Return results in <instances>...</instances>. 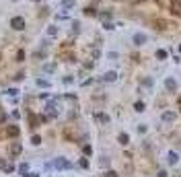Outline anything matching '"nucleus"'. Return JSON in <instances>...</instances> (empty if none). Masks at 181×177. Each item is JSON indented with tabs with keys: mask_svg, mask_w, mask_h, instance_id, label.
I'll list each match as a JSON object with an SVG mask.
<instances>
[{
	"mask_svg": "<svg viewBox=\"0 0 181 177\" xmlns=\"http://www.w3.org/2000/svg\"><path fill=\"white\" fill-rule=\"evenodd\" d=\"M33 2H39V0H33Z\"/></svg>",
	"mask_w": 181,
	"mask_h": 177,
	"instance_id": "33",
	"label": "nucleus"
},
{
	"mask_svg": "<svg viewBox=\"0 0 181 177\" xmlns=\"http://www.w3.org/2000/svg\"><path fill=\"white\" fill-rule=\"evenodd\" d=\"M154 56H157V60H167L169 54H167V49H157V54H154Z\"/></svg>",
	"mask_w": 181,
	"mask_h": 177,
	"instance_id": "14",
	"label": "nucleus"
},
{
	"mask_svg": "<svg viewBox=\"0 0 181 177\" xmlns=\"http://www.w3.org/2000/svg\"><path fill=\"white\" fill-rule=\"evenodd\" d=\"M10 150H13V154H21V153H23V146H21V142H15Z\"/></svg>",
	"mask_w": 181,
	"mask_h": 177,
	"instance_id": "13",
	"label": "nucleus"
},
{
	"mask_svg": "<svg viewBox=\"0 0 181 177\" xmlns=\"http://www.w3.org/2000/svg\"><path fill=\"white\" fill-rule=\"evenodd\" d=\"M74 6H76V0H62V8L70 10V8H74Z\"/></svg>",
	"mask_w": 181,
	"mask_h": 177,
	"instance_id": "8",
	"label": "nucleus"
},
{
	"mask_svg": "<svg viewBox=\"0 0 181 177\" xmlns=\"http://www.w3.org/2000/svg\"><path fill=\"white\" fill-rule=\"evenodd\" d=\"M6 122V115H4V113H0V124H4Z\"/></svg>",
	"mask_w": 181,
	"mask_h": 177,
	"instance_id": "30",
	"label": "nucleus"
},
{
	"mask_svg": "<svg viewBox=\"0 0 181 177\" xmlns=\"http://www.w3.org/2000/svg\"><path fill=\"white\" fill-rule=\"evenodd\" d=\"M37 87H41V88H49V87H52V83H49V80H45V78H37Z\"/></svg>",
	"mask_w": 181,
	"mask_h": 177,
	"instance_id": "11",
	"label": "nucleus"
},
{
	"mask_svg": "<svg viewBox=\"0 0 181 177\" xmlns=\"http://www.w3.org/2000/svg\"><path fill=\"white\" fill-rule=\"evenodd\" d=\"M54 167H56V169H70L72 165H70V161H68V159L60 157V159H56V161H54Z\"/></svg>",
	"mask_w": 181,
	"mask_h": 177,
	"instance_id": "4",
	"label": "nucleus"
},
{
	"mask_svg": "<svg viewBox=\"0 0 181 177\" xmlns=\"http://www.w3.org/2000/svg\"><path fill=\"white\" fill-rule=\"evenodd\" d=\"M95 118H97L99 122H103V124H107V122H109V115H107V113H97Z\"/></svg>",
	"mask_w": 181,
	"mask_h": 177,
	"instance_id": "18",
	"label": "nucleus"
},
{
	"mask_svg": "<svg viewBox=\"0 0 181 177\" xmlns=\"http://www.w3.org/2000/svg\"><path fill=\"white\" fill-rule=\"evenodd\" d=\"M103 80H105V83H115V80H118V72H115V70L105 72V74H103Z\"/></svg>",
	"mask_w": 181,
	"mask_h": 177,
	"instance_id": "6",
	"label": "nucleus"
},
{
	"mask_svg": "<svg viewBox=\"0 0 181 177\" xmlns=\"http://www.w3.org/2000/svg\"><path fill=\"white\" fill-rule=\"evenodd\" d=\"M103 29H105V31H113V29H115V25L109 23V21H105V23H103Z\"/></svg>",
	"mask_w": 181,
	"mask_h": 177,
	"instance_id": "22",
	"label": "nucleus"
},
{
	"mask_svg": "<svg viewBox=\"0 0 181 177\" xmlns=\"http://www.w3.org/2000/svg\"><path fill=\"white\" fill-rule=\"evenodd\" d=\"M83 150H84V154H91V153H93V148L88 146V144H87V146H84V148H83Z\"/></svg>",
	"mask_w": 181,
	"mask_h": 177,
	"instance_id": "27",
	"label": "nucleus"
},
{
	"mask_svg": "<svg viewBox=\"0 0 181 177\" xmlns=\"http://www.w3.org/2000/svg\"><path fill=\"white\" fill-rule=\"evenodd\" d=\"M179 54H181V45H179Z\"/></svg>",
	"mask_w": 181,
	"mask_h": 177,
	"instance_id": "32",
	"label": "nucleus"
},
{
	"mask_svg": "<svg viewBox=\"0 0 181 177\" xmlns=\"http://www.w3.org/2000/svg\"><path fill=\"white\" fill-rule=\"evenodd\" d=\"M138 132L144 134V132H146V126H144V124H140V126H138Z\"/></svg>",
	"mask_w": 181,
	"mask_h": 177,
	"instance_id": "26",
	"label": "nucleus"
},
{
	"mask_svg": "<svg viewBox=\"0 0 181 177\" xmlns=\"http://www.w3.org/2000/svg\"><path fill=\"white\" fill-rule=\"evenodd\" d=\"M105 177H118V173H115V171H107V173H105Z\"/></svg>",
	"mask_w": 181,
	"mask_h": 177,
	"instance_id": "28",
	"label": "nucleus"
},
{
	"mask_svg": "<svg viewBox=\"0 0 181 177\" xmlns=\"http://www.w3.org/2000/svg\"><path fill=\"white\" fill-rule=\"evenodd\" d=\"M43 70H45L48 74H52V72L56 70V64H43Z\"/></svg>",
	"mask_w": 181,
	"mask_h": 177,
	"instance_id": "21",
	"label": "nucleus"
},
{
	"mask_svg": "<svg viewBox=\"0 0 181 177\" xmlns=\"http://www.w3.org/2000/svg\"><path fill=\"white\" fill-rule=\"evenodd\" d=\"M80 167H83V169H88V161H87V159H80Z\"/></svg>",
	"mask_w": 181,
	"mask_h": 177,
	"instance_id": "25",
	"label": "nucleus"
},
{
	"mask_svg": "<svg viewBox=\"0 0 181 177\" xmlns=\"http://www.w3.org/2000/svg\"><path fill=\"white\" fill-rule=\"evenodd\" d=\"M158 177H167V171H158Z\"/></svg>",
	"mask_w": 181,
	"mask_h": 177,
	"instance_id": "31",
	"label": "nucleus"
},
{
	"mask_svg": "<svg viewBox=\"0 0 181 177\" xmlns=\"http://www.w3.org/2000/svg\"><path fill=\"white\" fill-rule=\"evenodd\" d=\"M4 93L8 95V97H17V95H19V88H17V87H13V88H6Z\"/></svg>",
	"mask_w": 181,
	"mask_h": 177,
	"instance_id": "17",
	"label": "nucleus"
},
{
	"mask_svg": "<svg viewBox=\"0 0 181 177\" xmlns=\"http://www.w3.org/2000/svg\"><path fill=\"white\" fill-rule=\"evenodd\" d=\"M0 169L6 171V173H13V171H15V165H13V163H6L4 159H0Z\"/></svg>",
	"mask_w": 181,
	"mask_h": 177,
	"instance_id": "7",
	"label": "nucleus"
},
{
	"mask_svg": "<svg viewBox=\"0 0 181 177\" xmlns=\"http://www.w3.org/2000/svg\"><path fill=\"white\" fill-rule=\"evenodd\" d=\"M165 88L169 91V93H175L177 91V80L173 78V76H167L165 78Z\"/></svg>",
	"mask_w": 181,
	"mask_h": 177,
	"instance_id": "3",
	"label": "nucleus"
},
{
	"mask_svg": "<svg viewBox=\"0 0 181 177\" xmlns=\"http://www.w3.org/2000/svg\"><path fill=\"white\" fill-rule=\"evenodd\" d=\"M134 109H136L138 113H142L144 111V103H142V101H136V103H134Z\"/></svg>",
	"mask_w": 181,
	"mask_h": 177,
	"instance_id": "20",
	"label": "nucleus"
},
{
	"mask_svg": "<svg viewBox=\"0 0 181 177\" xmlns=\"http://www.w3.org/2000/svg\"><path fill=\"white\" fill-rule=\"evenodd\" d=\"M48 35H49V37H56V35H58V27H56V25H49V27H48Z\"/></svg>",
	"mask_w": 181,
	"mask_h": 177,
	"instance_id": "15",
	"label": "nucleus"
},
{
	"mask_svg": "<svg viewBox=\"0 0 181 177\" xmlns=\"http://www.w3.org/2000/svg\"><path fill=\"white\" fill-rule=\"evenodd\" d=\"M17 60H19V62H23V60H25V52H23V49L17 52Z\"/></svg>",
	"mask_w": 181,
	"mask_h": 177,
	"instance_id": "23",
	"label": "nucleus"
},
{
	"mask_svg": "<svg viewBox=\"0 0 181 177\" xmlns=\"http://www.w3.org/2000/svg\"><path fill=\"white\" fill-rule=\"evenodd\" d=\"M31 144H33V146H39V144H41V136L33 134V136H31Z\"/></svg>",
	"mask_w": 181,
	"mask_h": 177,
	"instance_id": "19",
	"label": "nucleus"
},
{
	"mask_svg": "<svg viewBox=\"0 0 181 177\" xmlns=\"http://www.w3.org/2000/svg\"><path fill=\"white\" fill-rule=\"evenodd\" d=\"M107 58H109V60H118V58H119V54H118V52H109Z\"/></svg>",
	"mask_w": 181,
	"mask_h": 177,
	"instance_id": "24",
	"label": "nucleus"
},
{
	"mask_svg": "<svg viewBox=\"0 0 181 177\" xmlns=\"http://www.w3.org/2000/svg\"><path fill=\"white\" fill-rule=\"evenodd\" d=\"M118 142H119V144H123V146H126V144L130 142V136H128L126 132H122V134H119V136H118Z\"/></svg>",
	"mask_w": 181,
	"mask_h": 177,
	"instance_id": "9",
	"label": "nucleus"
},
{
	"mask_svg": "<svg viewBox=\"0 0 181 177\" xmlns=\"http://www.w3.org/2000/svg\"><path fill=\"white\" fill-rule=\"evenodd\" d=\"M161 119H163L165 124H167V122H169V124H173V122L177 119V113H175V111H163Z\"/></svg>",
	"mask_w": 181,
	"mask_h": 177,
	"instance_id": "5",
	"label": "nucleus"
},
{
	"mask_svg": "<svg viewBox=\"0 0 181 177\" xmlns=\"http://www.w3.org/2000/svg\"><path fill=\"white\" fill-rule=\"evenodd\" d=\"M6 132H8V136H19V128H17V126H8Z\"/></svg>",
	"mask_w": 181,
	"mask_h": 177,
	"instance_id": "16",
	"label": "nucleus"
},
{
	"mask_svg": "<svg viewBox=\"0 0 181 177\" xmlns=\"http://www.w3.org/2000/svg\"><path fill=\"white\" fill-rule=\"evenodd\" d=\"M10 27L15 31H23L25 29V19L23 17H13V19H10Z\"/></svg>",
	"mask_w": 181,
	"mask_h": 177,
	"instance_id": "2",
	"label": "nucleus"
},
{
	"mask_svg": "<svg viewBox=\"0 0 181 177\" xmlns=\"http://www.w3.org/2000/svg\"><path fill=\"white\" fill-rule=\"evenodd\" d=\"M167 159H169V163H171V165H175V163L179 161V157H177V153H173V150H169V154H167Z\"/></svg>",
	"mask_w": 181,
	"mask_h": 177,
	"instance_id": "10",
	"label": "nucleus"
},
{
	"mask_svg": "<svg viewBox=\"0 0 181 177\" xmlns=\"http://www.w3.org/2000/svg\"><path fill=\"white\" fill-rule=\"evenodd\" d=\"M19 173L25 177L27 173H29V165H27V163H21V165H19Z\"/></svg>",
	"mask_w": 181,
	"mask_h": 177,
	"instance_id": "12",
	"label": "nucleus"
},
{
	"mask_svg": "<svg viewBox=\"0 0 181 177\" xmlns=\"http://www.w3.org/2000/svg\"><path fill=\"white\" fill-rule=\"evenodd\" d=\"M146 41H148V35H146V33H142V31H136V33L132 35V43L138 45V48H140V45H144Z\"/></svg>",
	"mask_w": 181,
	"mask_h": 177,
	"instance_id": "1",
	"label": "nucleus"
},
{
	"mask_svg": "<svg viewBox=\"0 0 181 177\" xmlns=\"http://www.w3.org/2000/svg\"><path fill=\"white\" fill-rule=\"evenodd\" d=\"M25 177H39V173H35V171H31V173H27Z\"/></svg>",
	"mask_w": 181,
	"mask_h": 177,
	"instance_id": "29",
	"label": "nucleus"
}]
</instances>
